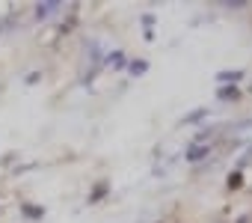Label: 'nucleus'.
<instances>
[{"label":"nucleus","mask_w":252,"mask_h":223,"mask_svg":"<svg viewBox=\"0 0 252 223\" xmlns=\"http://www.w3.org/2000/svg\"><path fill=\"white\" fill-rule=\"evenodd\" d=\"M205 155H208V149H205V146H193V149L187 152V161H202Z\"/></svg>","instance_id":"f257e3e1"},{"label":"nucleus","mask_w":252,"mask_h":223,"mask_svg":"<svg viewBox=\"0 0 252 223\" xmlns=\"http://www.w3.org/2000/svg\"><path fill=\"white\" fill-rule=\"evenodd\" d=\"M54 9H60V3H48V6L42 3V6H39V18H48V15H54Z\"/></svg>","instance_id":"f03ea898"},{"label":"nucleus","mask_w":252,"mask_h":223,"mask_svg":"<svg viewBox=\"0 0 252 223\" xmlns=\"http://www.w3.org/2000/svg\"><path fill=\"white\" fill-rule=\"evenodd\" d=\"M243 77V72H220L217 74V80H240Z\"/></svg>","instance_id":"7ed1b4c3"},{"label":"nucleus","mask_w":252,"mask_h":223,"mask_svg":"<svg viewBox=\"0 0 252 223\" xmlns=\"http://www.w3.org/2000/svg\"><path fill=\"white\" fill-rule=\"evenodd\" d=\"M110 66L122 69V66H125V54H119V51H116V54H110Z\"/></svg>","instance_id":"20e7f679"},{"label":"nucleus","mask_w":252,"mask_h":223,"mask_svg":"<svg viewBox=\"0 0 252 223\" xmlns=\"http://www.w3.org/2000/svg\"><path fill=\"white\" fill-rule=\"evenodd\" d=\"M146 69H149V63H143V60H140V63H131V72H134V74H143Z\"/></svg>","instance_id":"39448f33"},{"label":"nucleus","mask_w":252,"mask_h":223,"mask_svg":"<svg viewBox=\"0 0 252 223\" xmlns=\"http://www.w3.org/2000/svg\"><path fill=\"white\" fill-rule=\"evenodd\" d=\"M220 98H237V89L234 86H225V89H220Z\"/></svg>","instance_id":"423d86ee"},{"label":"nucleus","mask_w":252,"mask_h":223,"mask_svg":"<svg viewBox=\"0 0 252 223\" xmlns=\"http://www.w3.org/2000/svg\"><path fill=\"white\" fill-rule=\"evenodd\" d=\"M205 113H208V110H196V113H190V116H187V119H184V122H196V119H202V116H205Z\"/></svg>","instance_id":"0eeeda50"}]
</instances>
